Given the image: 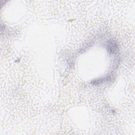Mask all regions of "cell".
Segmentation results:
<instances>
[{
    "label": "cell",
    "instance_id": "1",
    "mask_svg": "<svg viewBox=\"0 0 135 135\" xmlns=\"http://www.w3.org/2000/svg\"><path fill=\"white\" fill-rule=\"evenodd\" d=\"M107 50L110 53H115L118 51V45L114 41H110L107 45Z\"/></svg>",
    "mask_w": 135,
    "mask_h": 135
},
{
    "label": "cell",
    "instance_id": "2",
    "mask_svg": "<svg viewBox=\"0 0 135 135\" xmlns=\"http://www.w3.org/2000/svg\"><path fill=\"white\" fill-rule=\"evenodd\" d=\"M110 80V79H109V77H108V76H107L106 78L103 77V78H102L100 79H98L93 80L92 82V84H93V85H98L101 83H102L103 82H104V81H105L107 80Z\"/></svg>",
    "mask_w": 135,
    "mask_h": 135
}]
</instances>
